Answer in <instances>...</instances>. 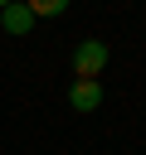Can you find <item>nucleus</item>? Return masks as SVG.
Segmentation results:
<instances>
[{
    "mask_svg": "<svg viewBox=\"0 0 146 155\" xmlns=\"http://www.w3.org/2000/svg\"><path fill=\"white\" fill-rule=\"evenodd\" d=\"M107 73V44L102 39H83V44H73V78H102Z\"/></svg>",
    "mask_w": 146,
    "mask_h": 155,
    "instance_id": "obj_1",
    "label": "nucleus"
},
{
    "mask_svg": "<svg viewBox=\"0 0 146 155\" xmlns=\"http://www.w3.org/2000/svg\"><path fill=\"white\" fill-rule=\"evenodd\" d=\"M68 107L73 111H97L102 107V82H92V78H73V87H68Z\"/></svg>",
    "mask_w": 146,
    "mask_h": 155,
    "instance_id": "obj_2",
    "label": "nucleus"
},
{
    "mask_svg": "<svg viewBox=\"0 0 146 155\" xmlns=\"http://www.w3.org/2000/svg\"><path fill=\"white\" fill-rule=\"evenodd\" d=\"M0 29H5L10 39H24V34L34 29V15H29V5H24V0H10V5L0 10Z\"/></svg>",
    "mask_w": 146,
    "mask_h": 155,
    "instance_id": "obj_3",
    "label": "nucleus"
},
{
    "mask_svg": "<svg viewBox=\"0 0 146 155\" xmlns=\"http://www.w3.org/2000/svg\"><path fill=\"white\" fill-rule=\"evenodd\" d=\"M24 5H29V15H34V19H54V15H63V10H68V0H24Z\"/></svg>",
    "mask_w": 146,
    "mask_h": 155,
    "instance_id": "obj_4",
    "label": "nucleus"
},
{
    "mask_svg": "<svg viewBox=\"0 0 146 155\" xmlns=\"http://www.w3.org/2000/svg\"><path fill=\"white\" fill-rule=\"evenodd\" d=\"M5 5H10V0H0V10H5Z\"/></svg>",
    "mask_w": 146,
    "mask_h": 155,
    "instance_id": "obj_5",
    "label": "nucleus"
}]
</instances>
